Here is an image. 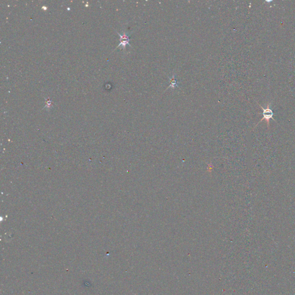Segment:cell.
<instances>
[{"label": "cell", "mask_w": 295, "mask_h": 295, "mask_svg": "<svg viewBox=\"0 0 295 295\" xmlns=\"http://www.w3.org/2000/svg\"><path fill=\"white\" fill-rule=\"evenodd\" d=\"M260 106L261 109H262V110H263V113H262V115H263V118H262V119L257 123L256 126L258 125V123H259L260 122H262L263 120H266V123H267V126H268V128H269V126H270V122H269L270 119L272 118L274 121H275L274 119L273 118V117L274 115V113L273 112L272 110L270 109L269 105L268 106V107L266 109L263 108L261 106Z\"/></svg>", "instance_id": "obj_1"}, {"label": "cell", "mask_w": 295, "mask_h": 295, "mask_svg": "<svg viewBox=\"0 0 295 295\" xmlns=\"http://www.w3.org/2000/svg\"><path fill=\"white\" fill-rule=\"evenodd\" d=\"M117 33L120 37V40H119L120 43L116 49L122 46V49H125L126 45H129L130 47H132L130 44V39L129 38L130 35H128L127 33H126V32H123V34L122 35L120 34L119 33H118V32H117Z\"/></svg>", "instance_id": "obj_2"}, {"label": "cell", "mask_w": 295, "mask_h": 295, "mask_svg": "<svg viewBox=\"0 0 295 295\" xmlns=\"http://www.w3.org/2000/svg\"><path fill=\"white\" fill-rule=\"evenodd\" d=\"M168 79H169V80H170V85L167 88L166 91H167V89H168L170 88H171L172 89H175L176 88H179V82L178 81V80H176V79L175 77V74H173L171 77H168Z\"/></svg>", "instance_id": "obj_3"}]
</instances>
